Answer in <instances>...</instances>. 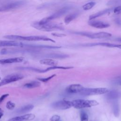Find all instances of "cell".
<instances>
[{
	"mask_svg": "<svg viewBox=\"0 0 121 121\" xmlns=\"http://www.w3.org/2000/svg\"><path fill=\"white\" fill-rule=\"evenodd\" d=\"M56 74H53L51 76H50V77H47V78H38V79L40 81H42L43 82H47L48 81H49L50 80H51L52 78H53L55 76H56Z\"/></svg>",
	"mask_w": 121,
	"mask_h": 121,
	"instance_id": "cell-28",
	"label": "cell"
},
{
	"mask_svg": "<svg viewBox=\"0 0 121 121\" xmlns=\"http://www.w3.org/2000/svg\"><path fill=\"white\" fill-rule=\"evenodd\" d=\"M105 98L107 100L109 101H113L118 99L120 96V93L118 91L115 90H109L105 93Z\"/></svg>",
	"mask_w": 121,
	"mask_h": 121,
	"instance_id": "cell-15",
	"label": "cell"
},
{
	"mask_svg": "<svg viewBox=\"0 0 121 121\" xmlns=\"http://www.w3.org/2000/svg\"><path fill=\"white\" fill-rule=\"evenodd\" d=\"M95 5V2L93 1H91L88 3H86L82 7L83 10H88L91 9Z\"/></svg>",
	"mask_w": 121,
	"mask_h": 121,
	"instance_id": "cell-24",
	"label": "cell"
},
{
	"mask_svg": "<svg viewBox=\"0 0 121 121\" xmlns=\"http://www.w3.org/2000/svg\"><path fill=\"white\" fill-rule=\"evenodd\" d=\"M115 22L116 23V24H117L118 26H121V19L120 18H116L114 20Z\"/></svg>",
	"mask_w": 121,
	"mask_h": 121,
	"instance_id": "cell-33",
	"label": "cell"
},
{
	"mask_svg": "<svg viewBox=\"0 0 121 121\" xmlns=\"http://www.w3.org/2000/svg\"><path fill=\"white\" fill-rule=\"evenodd\" d=\"M83 88L84 86L80 84H71L66 88V91L69 94H79Z\"/></svg>",
	"mask_w": 121,
	"mask_h": 121,
	"instance_id": "cell-11",
	"label": "cell"
},
{
	"mask_svg": "<svg viewBox=\"0 0 121 121\" xmlns=\"http://www.w3.org/2000/svg\"><path fill=\"white\" fill-rule=\"evenodd\" d=\"M112 34L105 32H100L95 33H88L86 37L91 39H103L111 37Z\"/></svg>",
	"mask_w": 121,
	"mask_h": 121,
	"instance_id": "cell-9",
	"label": "cell"
},
{
	"mask_svg": "<svg viewBox=\"0 0 121 121\" xmlns=\"http://www.w3.org/2000/svg\"><path fill=\"white\" fill-rule=\"evenodd\" d=\"M73 68V67L71 66H50L49 68L45 69H40L39 72H46L49 71L51 70L56 69H71Z\"/></svg>",
	"mask_w": 121,
	"mask_h": 121,
	"instance_id": "cell-18",
	"label": "cell"
},
{
	"mask_svg": "<svg viewBox=\"0 0 121 121\" xmlns=\"http://www.w3.org/2000/svg\"><path fill=\"white\" fill-rule=\"evenodd\" d=\"M41 85V83L39 81H33L28 83H27L24 85L23 87L26 88H33L37 87H39Z\"/></svg>",
	"mask_w": 121,
	"mask_h": 121,
	"instance_id": "cell-22",
	"label": "cell"
},
{
	"mask_svg": "<svg viewBox=\"0 0 121 121\" xmlns=\"http://www.w3.org/2000/svg\"><path fill=\"white\" fill-rule=\"evenodd\" d=\"M80 121H88V116L85 111H81L80 113Z\"/></svg>",
	"mask_w": 121,
	"mask_h": 121,
	"instance_id": "cell-25",
	"label": "cell"
},
{
	"mask_svg": "<svg viewBox=\"0 0 121 121\" xmlns=\"http://www.w3.org/2000/svg\"><path fill=\"white\" fill-rule=\"evenodd\" d=\"M0 79H1V78H0Z\"/></svg>",
	"mask_w": 121,
	"mask_h": 121,
	"instance_id": "cell-36",
	"label": "cell"
},
{
	"mask_svg": "<svg viewBox=\"0 0 121 121\" xmlns=\"http://www.w3.org/2000/svg\"><path fill=\"white\" fill-rule=\"evenodd\" d=\"M84 46H102L111 48H121V44H118L115 43H87L83 45Z\"/></svg>",
	"mask_w": 121,
	"mask_h": 121,
	"instance_id": "cell-14",
	"label": "cell"
},
{
	"mask_svg": "<svg viewBox=\"0 0 121 121\" xmlns=\"http://www.w3.org/2000/svg\"><path fill=\"white\" fill-rule=\"evenodd\" d=\"M3 113L0 114V119L1 118V117L3 116Z\"/></svg>",
	"mask_w": 121,
	"mask_h": 121,
	"instance_id": "cell-35",
	"label": "cell"
},
{
	"mask_svg": "<svg viewBox=\"0 0 121 121\" xmlns=\"http://www.w3.org/2000/svg\"><path fill=\"white\" fill-rule=\"evenodd\" d=\"M52 35L54 36L58 37H65L66 36V35L65 34L58 33H52Z\"/></svg>",
	"mask_w": 121,
	"mask_h": 121,
	"instance_id": "cell-30",
	"label": "cell"
},
{
	"mask_svg": "<svg viewBox=\"0 0 121 121\" xmlns=\"http://www.w3.org/2000/svg\"><path fill=\"white\" fill-rule=\"evenodd\" d=\"M40 63L43 65L50 66H55L58 65V62L52 59H43L40 60Z\"/></svg>",
	"mask_w": 121,
	"mask_h": 121,
	"instance_id": "cell-19",
	"label": "cell"
},
{
	"mask_svg": "<svg viewBox=\"0 0 121 121\" xmlns=\"http://www.w3.org/2000/svg\"><path fill=\"white\" fill-rule=\"evenodd\" d=\"M34 106L33 104H27L18 109L17 112L18 113H25L31 111L34 108Z\"/></svg>",
	"mask_w": 121,
	"mask_h": 121,
	"instance_id": "cell-20",
	"label": "cell"
},
{
	"mask_svg": "<svg viewBox=\"0 0 121 121\" xmlns=\"http://www.w3.org/2000/svg\"><path fill=\"white\" fill-rule=\"evenodd\" d=\"M71 9V7L69 6L63 7L60 9L59 10H58L56 12H55L54 13H53V14L51 15V16L43 18L38 23L40 25H43V24H44L45 23H48L49 22H51L52 20L57 19L61 17L63 15L66 14Z\"/></svg>",
	"mask_w": 121,
	"mask_h": 121,
	"instance_id": "cell-3",
	"label": "cell"
},
{
	"mask_svg": "<svg viewBox=\"0 0 121 121\" xmlns=\"http://www.w3.org/2000/svg\"><path fill=\"white\" fill-rule=\"evenodd\" d=\"M60 117L58 115H54L50 118V121H59Z\"/></svg>",
	"mask_w": 121,
	"mask_h": 121,
	"instance_id": "cell-29",
	"label": "cell"
},
{
	"mask_svg": "<svg viewBox=\"0 0 121 121\" xmlns=\"http://www.w3.org/2000/svg\"><path fill=\"white\" fill-rule=\"evenodd\" d=\"M20 41H49L55 43V41L53 39L45 36L40 35H31V36H21L19 37Z\"/></svg>",
	"mask_w": 121,
	"mask_h": 121,
	"instance_id": "cell-6",
	"label": "cell"
},
{
	"mask_svg": "<svg viewBox=\"0 0 121 121\" xmlns=\"http://www.w3.org/2000/svg\"><path fill=\"white\" fill-rule=\"evenodd\" d=\"M59 121H60V120H59Z\"/></svg>",
	"mask_w": 121,
	"mask_h": 121,
	"instance_id": "cell-37",
	"label": "cell"
},
{
	"mask_svg": "<svg viewBox=\"0 0 121 121\" xmlns=\"http://www.w3.org/2000/svg\"><path fill=\"white\" fill-rule=\"evenodd\" d=\"M9 95V94H4L3 95H2L0 97V103H2L4 100Z\"/></svg>",
	"mask_w": 121,
	"mask_h": 121,
	"instance_id": "cell-32",
	"label": "cell"
},
{
	"mask_svg": "<svg viewBox=\"0 0 121 121\" xmlns=\"http://www.w3.org/2000/svg\"><path fill=\"white\" fill-rule=\"evenodd\" d=\"M23 43L15 41H1L0 40V47H23Z\"/></svg>",
	"mask_w": 121,
	"mask_h": 121,
	"instance_id": "cell-12",
	"label": "cell"
},
{
	"mask_svg": "<svg viewBox=\"0 0 121 121\" xmlns=\"http://www.w3.org/2000/svg\"><path fill=\"white\" fill-rule=\"evenodd\" d=\"M24 58L22 57L0 59V64H6L21 62L24 60Z\"/></svg>",
	"mask_w": 121,
	"mask_h": 121,
	"instance_id": "cell-16",
	"label": "cell"
},
{
	"mask_svg": "<svg viewBox=\"0 0 121 121\" xmlns=\"http://www.w3.org/2000/svg\"><path fill=\"white\" fill-rule=\"evenodd\" d=\"M112 9H111V8L106 9H105L103 10L100 11L98 12L97 13H95L94 14H92V15H91L89 16V20H91L92 19H95L97 17H100L102 16H103L104 15L110 12L112 10Z\"/></svg>",
	"mask_w": 121,
	"mask_h": 121,
	"instance_id": "cell-17",
	"label": "cell"
},
{
	"mask_svg": "<svg viewBox=\"0 0 121 121\" xmlns=\"http://www.w3.org/2000/svg\"><path fill=\"white\" fill-rule=\"evenodd\" d=\"M6 108L10 110H13L15 107V104L13 103L12 102H11V101H8L6 103Z\"/></svg>",
	"mask_w": 121,
	"mask_h": 121,
	"instance_id": "cell-27",
	"label": "cell"
},
{
	"mask_svg": "<svg viewBox=\"0 0 121 121\" xmlns=\"http://www.w3.org/2000/svg\"><path fill=\"white\" fill-rule=\"evenodd\" d=\"M35 115L33 113H27L23 115L14 117L7 121H29L35 118Z\"/></svg>",
	"mask_w": 121,
	"mask_h": 121,
	"instance_id": "cell-10",
	"label": "cell"
},
{
	"mask_svg": "<svg viewBox=\"0 0 121 121\" xmlns=\"http://www.w3.org/2000/svg\"><path fill=\"white\" fill-rule=\"evenodd\" d=\"M24 78V76L20 73H12L5 77L0 82V87L5 85L19 80Z\"/></svg>",
	"mask_w": 121,
	"mask_h": 121,
	"instance_id": "cell-5",
	"label": "cell"
},
{
	"mask_svg": "<svg viewBox=\"0 0 121 121\" xmlns=\"http://www.w3.org/2000/svg\"><path fill=\"white\" fill-rule=\"evenodd\" d=\"M26 4V2L24 0H19L13 2L0 7V12L8 11L13 9L18 8L23 6Z\"/></svg>",
	"mask_w": 121,
	"mask_h": 121,
	"instance_id": "cell-7",
	"label": "cell"
},
{
	"mask_svg": "<svg viewBox=\"0 0 121 121\" xmlns=\"http://www.w3.org/2000/svg\"><path fill=\"white\" fill-rule=\"evenodd\" d=\"M109 90L105 87H96V88H86L84 87L80 94L89 96L94 95H100L105 94Z\"/></svg>",
	"mask_w": 121,
	"mask_h": 121,
	"instance_id": "cell-4",
	"label": "cell"
},
{
	"mask_svg": "<svg viewBox=\"0 0 121 121\" xmlns=\"http://www.w3.org/2000/svg\"><path fill=\"white\" fill-rule=\"evenodd\" d=\"M3 111L2 109L0 108V114H1V113H3Z\"/></svg>",
	"mask_w": 121,
	"mask_h": 121,
	"instance_id": "cell-34",
	"label": "cell"
},
{
	"mask_svg": "<svg viewBox=\"0 0 121 121\" xmlns=\"http://www.w3.org/2000/svg\"><path fill=\"white\" fill-rule=\"evenodd\" d=\"M78 16V12L71 13L67 15V16H66V17L64 18V23L66 25L69 24L70 22L73 21L74 19H76Z\"/></svg>",
	"mask_w": 121,
	"mask_h": 121,
	"instance_id": "cell-21",
	"label": "cell"
},
{
	"mask_svg": "<svg viewBox=\"0 0 121 121\" xmlns=\"http://www.w3.org/2000/svg\"><path fill=\"white\" fill-rule=\"evenodd\" d=\"M113 12L116 14H119L121 13V6H118L113 9Z\"/></svg>",
	"mask_w": 121,
	"mask_h": 121,
	"instance_id": "cell-31",
	"label": "cell"
},
{
	"mask_svg": "<svg viewBox=\"0 0 121 121\" xmlns=\"http://www.w3.org/2000/svg\"><path fill=\"white\" fill-rule=\"evenodd\" d=\"M31 26L35 28L42 31L44 32H51L56 30H63L64 28L59 25L55 23H51L50 22L43 25H40L38 22L33 23Z\"/></svg>",
	"mask_w": 121,
	"mask_h": 121,
	"instance_id": "cell-1",
	"label": "cell"
},
{
	"mask_svg": "<svg viewBox=\"0 0 121 121\" xmlns=\"http://www.w3.org/2000/svg\"><path fill=\"white\" fill-rule=\"evenodd\" d=\"M72 107L76 109H83L91 107L99 104V103L94 100L76 99L71 101Z\"/></svg>",
	"mask_w": 121,
	"mask_h": 121,
	"instance_id": "cell-2",
	"label": "cell"
},
{
	"mask_svg": "<svg viewBox=\"0 0 121 121\" xmlns=\"http://www.w3.org/2000/svg\"><path fill=\"white\" fill-rule=\"evenodd\" d=\"M51 106L52 108L58 110H66L72 107L71 101L67 100H61L53 103Z\"/></svg>",
	"mask_w": 121,
	"mask_h": 121,
	"instance_id": "cell-8",
	"label": "cell"
},
{
	"mask_svg": "<svg viewBox=\"0 0 121 121\" xmlns=\"http://www.w3.org/2000/svg\"><path fill=\"white\" fill-rule=\"evenodd\" d=\"M120 109L119 106L117 104H115L113 106V113L116 117H118L119 115Z\"/></svg>",
	"mask_w": 121,
	"mask_h": 121,
	"instance_id": "cell-26",
	"label": "cell"
},
{
	"mask_svg": "<svg viewBox=\"0 0 121 121\" xmlns=\"http://www.w3.org/2000/svg\"><path fill=\"white\" fill-rule=\"evenodd\" d=\"M88 25L98 29L106 28L110 26V24L108 23L101 21H90L88 23Z\"/></svg>",
	"mask_w": 121,
	"mask_h": 121,
	"instance_id": "cell-13",
	"label": "cell"
},
{
	"mask_svg": "<svg viewBox=\"0 0 121 121\" xmlns=\"http://www.w3.org/2000/svg\"><path fill=\"white\" fill-rule=\"evenodd\" d=\"M48 57L54 59H64L66 58L69 57L67 54H59V53H51L47 55Z\"/></svg>",
	"mask_w": 121,
	"mask_h": 121,
	"instance_id": "cell-23",
	"label": "cell"
}]
</instances>
